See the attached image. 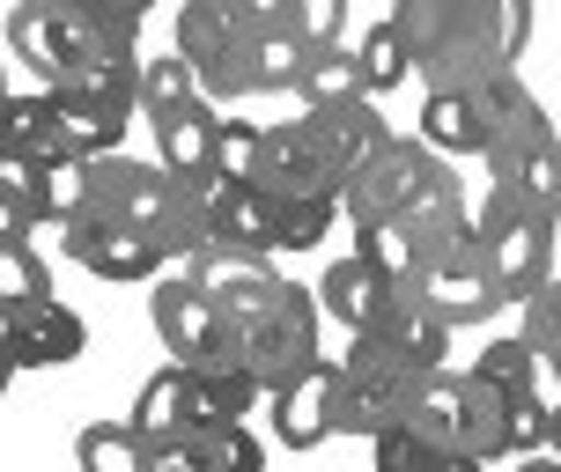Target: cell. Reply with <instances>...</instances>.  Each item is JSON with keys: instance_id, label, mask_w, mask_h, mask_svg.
<instances>
[{"instance_id": "9", "label": "cell", "mask_w": 561, "mask_h": 472, "mask_svg": "<svg viewBox=\"0 0 561 472\" xmlns=\"http://www.w3.org/2000/svg\"><path fill=\"white\" fill-rule=\"evenodd\" d=\"M480 118H488V177L495 185H510L517 170L533 163V156H547L554 148V126H547V112H539V96L517 74H495V82H480Z\"/></svg>"}, {"instance_id": "23", "label": "cell", "mask_w": 561, "mask_h": 472, "mask_svg": "<svg viewBox=\"0 0 561 472\" xmlns=\"http://www.w3.org/2000/svg\"><path fill=\"white\" fill-rule=\"evenodd\" d=\"M0 148L23 156V163H75V156L59 148V118H53V96H45V89L0 104Z\"/></svg>"}, {"instance_id": "34", "label": "cell", "mask_w": 561, "mask_h": 472, "mask_svg": "<svg viewBox=\"0 0 561 472\" xmlns=\"http://www.w3.org/2000/svg\"><path fill=\"white\" fill-rule=\"evenodd\" d=\"M473 377H488V384L510 391V399H533L547 369L533 361V347H525V339H488V347H480V361H473Z\"/></svg>"}, {"instance_id": "37", "label": "cell", "mask_w": 561, "mask_h": 472, "mask_svg": "<svg viewBox=\"0 0 561 472\" xmlns=\"http://www.w3.org/2000/svg\"><path fill=\"white\" fill-rule=\"evenodd\" d=\"M369 458H377V472H444V450H428L414 428H385Z\"/></svg>"}, {"instance_id": "21", "label": "cell", "mask_w": 561, "mask_h": 472, "mask_svg": "<svg viewBox=\"0 0 561 472\" xmlns=\"http://www.w3.org/2000/svg\"><path fill=\"white\" fill-rule=\"evenodd\" d=\"M421 148L428 156H488V118L473 89H428L421 96Z\"/></svg>"}, {"instance_id": "8", "label": "cell", "mask_w": 561, "mask_h": 472, "mask_svg": "<svg viewBox=\"0 0 561 472\" xmlns=\"http://www.w3.org/2000/svg\"><path fill=\"white\" fill-rule=\"evenodd\" d=\"M53 118H59V148H67L75 163H104V156H118V140L134 134L140 82H118V74H82V82L53 89Z\"/></svg>"}, {"instance_id": "32", "label": "cell", "mask_w": 561, "mask_h": 472, "mask_svg": "<svg viewBox=\"0 0 561 472\" xmlns=\"http://www.w3.org/2000/svg\"><path fill=\"white\" fill-rule=\"evenodd\" d=\"M517 339L533 347V361L561 384V280H547L539 296H525V303H517Z\"/></svg>"}, {"instance_id": "22", "label": "cell", "mask_w": 561, "mask_h": 472, "mask_svg": "<svg viewBox=\"0 0 561 472\" xmlns=\"http://www.w3.org/2000/svg\"><path fill=\"white\" fill-rule=\"evenodd\" d=\"M185 406H193V428H222V421H252L266 391L237 361H199V369H185Z\"/></svg>"}, {"instance_id": "7", "label": "cell", "mask_w": 561, "mask_h": 472, "mask_svg": "<svg viewBox=\"0 0 561 472\" xmlns=\"http://www.w3.org/2000/svg\"><path fill=\"white\" fill-rule=\"evenodd\" d=\"M428 384V377H414V369H399L392 355H377L369 339H347V361H340V391H333V436H385V428H399L407 421V406H414V391Z\"/></svg>"}, {"instance_id": "27", "label": "cell", "mask_w": 561, "mask_h": 472, "mask_svg": "<svg viewBox=\"0 0 561 472\" xmlns=\"http://www.w3.org/2000/svg\"><path fill=\"white\" fill-rule=\"evenodd\" d=\"M8 53L23 59L30 74H37V89H59L67 82V59H59V23H53V8H15L8 15Z\"/></svg>"}, {"instance_id": "6", "label": "cell", "mask_w": 561, "mask_h": 472, "mask_svg": "<svg viewBox=\"0 0 561 472\" xmlns=\"http://www.w3.org/2000/svg\"><path fill=\"white\" fill-rule=\"evenodd\" d=\"M407 296H414L428 318H444L450 333H458V325H488V318L503 310V288H495V266H488L473 222L428 251V266H421V280L407 288Z\"/></svg>"}, {"instance_id": "11", "label": "cell", "mask_w": 561, "mask_h": 472, "mask_svg": "<svg viewBox=\"0 0 561 472\" xmlns=\"http://www.w3.org/2000/svg\"><path fill=\"white\" fill-rule=\"evenodd\" d=\"M244 185L266 193L274 207H296V199H340V185L325 177V163L310 156L304 126H259V163H252Z\"/></svg>"}, {"instance_id": "25", "label": "cell", "mask_w": 561, "mask_h": 472, "mask_svg": "<svg viewBox=\"0 0 561 472\" xmlns=\"http://www.w3.org/2000/svg\"><path fill=\"white\" fill-rule=\"evenodd\" d=\"M428 251H436V237L414 229V222H369V229H355V258H369L377 274H392L399 288H414V280H421Z\"/></svg>"}, {"instance_id": "24", "label": "cell", "mask_w": 561, "mask_h": 472, "mask_svg": "<svg viewBox=\"0 0 561 472\" xmlns=\"http://www.w3.org/2000/svg\"><path fill=\"white\" fill-rule=\"evenodd\" d=\"M126 428H134L140 450H156V444H170V436H185V428H193V406H185V369H178V361H170V369H156V377L140 384Z\"/></svg>"}, {"instance_id": "13", "label": "cell", "mask_w": 561, "mask_h": 472, "mask_svg": "<svg viewBox=\"0 0 561 472\" xmlns=\"http://www.w3.org/2000/svg\"><path fill=\"white\" fill-rule=\"evenodd\" d=\"M59 237H67V258L96 280H156V266H163L156 237H140L134 222H112V215H82Z\"/></svg>"}, {"instance_id": "2", "label": "cell", "mask_w": 561, "mask_h": 472, "mask_svg": "<svg viewBox=\"0 0 561 472\" xmlns=\"http://www.w3.org/2000/svg\"><path fill=\"white\" fill-rule=\"evenodd\" d=\"M340 215H347V229L414 222V229H428L436 244L473 222V215H466V193H458V170H450L444 156H428L421 140H392V148L340 193Z\"/></svg>"}, {"instance_id": "18", "label": "cell", "mask_w": 561, "mask_h": 472, "mask_svg": "<svg viewBox=\"0 0 561 472\" xmlns=\"http://www.w3.org/2000/svg\"><path fill=\"white\" fill-rule=\"evenodd\" d=\"M215 140H222V112L199 96V104H185V112L156 118V163L170 170V177H185V185H207L215 177Z\"/></svg>"}, {"instance_id": "5", "label": "cell", "mask_w": 561, "mask_h": 472, "mask_svg": "<svg viewBox=\"0 0 561 472\" xmlns=\"http://www.w3.org/2000/svg\"><path fill=\"white\" fill-rule=\"evenodd\" d=\"M252 15H259V0H193V8H178L170 53L199 74V96H207L215 112L252 96V89H244V37H252Z\"/></svg>"}, {"instance_id": "16", "label": "cell", "mask_w": 561, "mask_h": 472, "mask_svg": "<svg viewBox=\"0 0 561 472\" xmlns=\"http://www.w3.org/2000/svg\"><path fill=\"white\" fill-rule=\"evenodd\" d=\"M333 391H340V361H310L296 384H280L266 399L274 414V444L280 450H318L333 436Z\"/></svg>"}, {"instance_id": "1", "label": "cell", "mask_w": 561, "mask_h": 472, "mask_svg": "<svg viewBox=\"0 0 561 472\" xmlns=\"http://www.w3.org/2000/svg\"><path fill=\"white\" fill-rule=\"evenodd\" d=\"M392 30L407 37V59L428 89H480L495 74H517L533 8L525 0H407L392 8Z\"/></svg>"}, {"instance_id": "26", "label": "cell", "mask_w": 561, "mask_h": 472, "mask_svg": "<svg viewBox=\"0 0 561 472\" xmlns=\"http://www.w3.org/2000/svg\"><path fill=\"white\" fill-rule=\"evenodd\" d=\"M296 96H304V112H340V104H369L363 67H355V45L310 53V59H304V74H296Z\"/></svg>"}, {"instance_id": "14", "label": "cell", "mask_w": 561, "mask_h": 472, "mask_svg": "<svg viewBox=\"0 0 561 472\" xmlns=\"http://www.w3.org/2000/svg\"><path fill=\"white\" fill-rule=\"evenodd\" d=\"M148 318H156V333H163V347H170L178 369H199V361L222 355V310L207 303L185 274H170L163 288L148 296Z\"/></svg>"}, {"instance_id": "15", "label": "cell", "mask_w": 561, "mask_h": 472, "mask_svg": "<svg viewBox=\"0 0 561 472\" xmlns=\"http://www.w3.org/2000/svg\"><path fill=\"white\" fill-rule=\"evenodd\" d=\"M207 244L215 251H244V258H274L280 229H274V199L237 185V177H207Z\"/></svg>"}, {"instance_id": "41", "label": "cell", "mask_w": 561, "mask_h": 472, "mask_svg": "<svg viewBox=\"0 0 561 472\" xmlns=\"http://www.w3.org/2000/svg\"><path fill=\"white\" fill-rule=\"evenodd\" d=\"M517 472H561V458H517Z\"/></svg>"}, {"instance_id": "4", "label": "cell", "mask_w": 561, "mask_h": 472, "mask_svg": "<svg viewBox=\"0 0 561 472\" xmlns=\"http://www.w3.org/2000/svg\"><path fill=\"white\" fill-rule=\"evenodd\" d=\"M473 237H480V251H488V266H495L503 303H525V296H539V288L554 280V222L539 215L533 199H517V193L495 185L473 215Z\"/></svg>"}, {"instance_id": "12", "label": "cell", "mask_w": 561, "mask_h": 472, "mask_svg": "<svg viewBox=\"0 0 561 472\" xmlns=\"http://www.w3.org/2000/svg\"><path fill=\"white\" fill-rule=\"evenodd\" d=\"M310 296H318V310H325V318H340V325H347V339H369L377 325H385V318H392V303L407 296V288H399L392 274H377L369 258L340 251Z\"/></svg>"}, {"instance_id": "10", "label": "cell", "mask_w": 561, "mask_h": 472, "mask_svg": "<svg viewBox=\"0 0 561 472\" xmlns=\"http://www.w3.org/2000/svg\"><path fill=\"white\" fill-rule=\"evenodd\" d=\"M296 126H304L310 156L325 163V177H333L340 193H347V185H355V177H363V170H369V163H377V156H385V148L399 140L392 126H385V112H377V104H340V112H304Z\"/></svg>"}, {"instance_id": "30", "label": "cell", "mask_w": 561, "mask_h": 472, "mask_svg": "<svg viewBox=\"0 0 561 472\" xmlns=\"http://www.w3.org/2000/svg\"><path fill=\"white\" fill-rule=\"evenodd\" d=\"M355 67H363V89H369V104H377L385 89H399L407 74H414V59H407V37L392 30V15H385V23H369L363 37H355Z\"/></svg>"}, {"instance_id": "17", "label": "cell", "mask_w": 561, "mask_h": 472, "mask_svg": "<svg viewBox=\"0 0 561 472\" xmlns=\"http://www.w3.org/2000/svg\"><path fill=\"white\" fill-rule=\"evenodd\" d=\"M369 347L392 355L399 369H414V377H444V369H450V325H444V318H428L414 296H399L392 318L369 333Z\"/></svg>"}, {"instance_id": "19", "label": "cell", "mask_w": 561, "mask_h": 472, "mask_svg": "<svg viewBox=\"0 0 561 472\" xmlns=\"http://www.w3.org/2000/svg\"><path fill=\"white\" fill-rule=\"evenodd\" d=\"M304 59H310V53H304V37L288 30V15L259 0L252 37H244V89H252V96H266V89H296Z\"/></svg>"}, {"instance_id": "28", "label": "cell", "mask_w": 561, "mask_h": 472, "mask_svg": "<svg viewBox=\"0 0 561 472\" xmlns=\"http://www.w3.org/2000/svg\"><path fill=\"white\" fill-rule=\"evenodd\" d=\"M45 303H59L45 258L30 244H0V325H23L30 310H45Z\"/></svg>"}, {"instance_id": "31", "label": "cell", "mask_w": 561, "mask_h": 472, "mask_svg": "<svg viewBox=\"0 0 561 472\" xmlns=\"http://www.w3.org/2000/svg\"><path fill=\"white\" fill-rule=\"evenodd\" d=\"M37 229H67L89 215V163H45L37 177V199H30Z\"/></svg>"}, {"instance_id": "36", "label": "cell", "mask_w": 561, "mask_h": 472, "mask_svg": "<svg viewBox=\"0 0 561 472\" xmlns=\"http://www.w3.org/2000/svg\"><path fill=\"white\" fill-rule=\"evenodd\" d=\"M280 15H288V30L304 37V53L347 45V8H340V0H296V8H280Z\"/></svg>"}, {"instance_id": "33", "label": "cell", "mask_w": 561, "mask_h": 472, "mask_svg": "<svg viewBox=\"0 0 561 472\" xmlns=\"http://www.w3.org/2000/svg\"><path fill=\"white\" fill-rule=\"evenodd\" d=\"M75 465L82 472H148V450L134 444L126 421H89L75 436Z\"/></svg>"}, {"instance_id": "40", "label": "cell", "mask_w": 561, "mask_h": 472, "mask_svg": "<svg viewBox=\"0 0 561 472\" xmlns=\"http://www.w3.org/2000/svg\"><path fill=\"white\" fill-rule=\"evenodd\" d=\"M547 458H561V399L547 406Z\"/></svg>"}, {"instance_id": "38", "label": "cell", "mask_w": 561, "mask_h": 472, "mask_svg": "<svg viewBox=\"0 0 561 472\" xmlns=\"http://www.w3.org/2000/svg\"><path fill=\"white\" fill-rule=\"evenodd\" d=\"M148 472H207V450H199V436L185 428V436H170V444L148 450Z\"/></svg>"}, {"instance_id": "29", "label": "cell", "mask_w": 561, "mask_h": 472, "mask_svg": "<svg viewBox=\"0 0 561 472\" xmlns=\"http://www.w3.org/2000/svg\"><path fill=\"white\" fill-rule=\"evenodd\" d=\"M185 104H199V74L178 53H148L140 59V118L156 126V118L185 112Z\"/></svg>"}, {"instance_id": "39", "label": "cell", "mask_w": 561, "mask_h": 472, "mask_svg": "<svg viewBox=\"0 0 561 472\" xmlns=\"http://www.w3.org/2000/svg\"><path fill=\"white\" fill-rule=\"evenodd\" d=\"M8 384H15V347H8V325H0V399H8Z\"/></svg>"}, {"instance_id": "44", "label": "cell", "mask_w": 561, "mask_h": 472, "mask_svg": "<svg viewBox=\"0 0 561 472\" xmlns=\"http://www.w3.org/2000/svg\"><path fill=\"white\" fill-rule=\"evenodd\" d=\"M554 140H561V126H554Z\"/></svg>"}, {"instance_id": "3", "label": "cell", "mask_w": 561, "mask_h": 472, "mask_svg": "<svg viewBox=\"0 0 561 472\" xmlns=\"http://www.w3.org/2000/svg\"><path fill=\"white\" fill-rule=\"evenodd\" d=\"M318 296H310L304 280H274L266 296H259L252 310H237V318H222V355L215 361H237L244 377H252L266 399H274L280 384H296L318 355Z\"/></svg>"}, {"instance_id": "42", "label": "cell", "mask_w": 561, "mask_h": 472, "mask_svg": "<svg viewBox=\"0 0 561 472\" xmlns=\"http://www.w3.org/2000/svg\"><path fill=\"white\" fill-rule=\"evenodd\" d=\"M444 472H488V465H473V458H444Z\"/></svg>"}, {"instance_id": "43", "label": "cell", "mask_w": 561, "mask_h": 472, "mask_svg": "<svg viewBox=\"0 0 561 472\" xmlns=\"http://www.w3.org/2000/svg\"><path fill=\"white\" fill-rule=\"evenodd\" d=\"M8 96H15V89H8V67H0V104H8Z\"/></svg>"}, {"instance_id": "20", "label": "cell", "mask_w": 561, "mask_h": 472, "mask_svg": "<svg viewBox=\"0 0 561 472\" xmlns=\"http://www.w3.org/2000/svg\"><path fill=\"white\" fill-rule=\"evenodd\" d=\"M8 347H15V369H67V361H82L89 325H82V310L45 303V310H30L23 325H8Z\"/></svg>"}, {"instance_id": "35", "label": "cell", "mask_w": 561, "mask_h": 472, "mask_svg": "<svg viewBox=\"0 0 561 472\" xmlns=\"http://www.w3.org/2000/svg\"><path fill=\"white\" fill-rule=\"evenodd\" d=\"M207 450V472H266V444L252 436V421H222V428H193Z\"/></svg>"}]
</instances>
